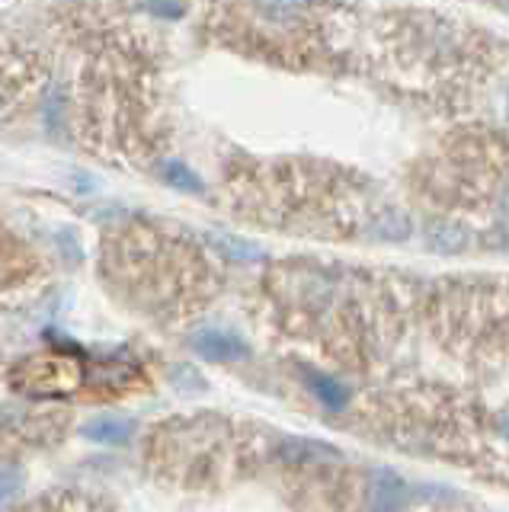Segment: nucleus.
<instances>
[{"instance_id":"obj_1","label":"nucleus","mask_w":509,"mask_h":512,"mask_svg":"<svg viewBox=\"0 0 509 512\" xmlns=\"http://www.w3.org/2000/svg\"><path fill=\"white\" fill-rule=\"evenodd\" d=\"M253 442L221 416H183L151 429L145 464L157 480L183 490L225 487L250 464Z\"/></svg>"},{"instance_id":"obj_2","label":"nucleus","mask_w":509,"mask_h":512,"mask_svg":"<svg viewBox=\"0 0 509 512\" xmlns=\"http://www.w3.org/2000/svg\"><path fill=\"white\" fill-rule=\"evenodd\" d=\"M84 362H77L61 352H49V356L26 359L13 368V388L29 397H65L74 394L84 384Z\"/></svg>"},{"instance_id":"obj_3","label":"nucleus","mask_w":509,"mask_h":512,"mask_svg":"<svg viewBox=\"0 0 509 512\" xmlns=\"http://www.w3.org/2000/svg\"><path fill=\"white\" fill-rule=\"evenodd\" d=\"M55 416H4L0 420V461H13V452L36 445L39 439L49 442L55 436Z\"/></svg>"},{"instance_id":"obj_4","label":"nucleus","mask_w":509,"mask_h":512,"mask_svg":"<svg viewBox=\"0 0 509 512\" xmlns=\"http://www.w3.org/2000/svg\"><path fill=\"white\" fill-rule=\"evenodd\" d=\"M13 512H113L103 500L90 493H77V490H55V493H45L36 496L33 503H26Z\"/></svg>"},{"instance_id":"obj_5","label":"nucleus","mask_w":509,"mask_h":512,"mask_svg":"<svg viewBox=\"0 0 509 512\" xmlns=\"http://www.w3.org/2000/svg\"><path fill=\"white\" fill-rule=\"evenodd\" d=\"M193 349L212 362H237L247 356V343L228 330H202L193 336Z\"/></svg>"},{"instance_id":"obj_6","label":"nucleus","mask_w":509,"mask_h":512,"mask_svg":"<svg viewBox=\"0 0 509 512\" xmlns=\"http://www.w3.org/2000/svg\"><path fill=\"white\" fill-rule=\"evenodd\" d=\"M84 436L90 442H109V445H122L132 439L135 423L125 420V416H97V420L84 423Z\"/></svg>"},{"instance_id":"obj_7","label":"nucleus","mask_w":509,"mask_h":512,"mask_svg":"<svg viewBox=\"0 0 509 512\" xmlns=\"http://www.w3.org/2000/svg\"><path fill=\"white\" fill-rule=\"evenodd\" d=\"M161 176L173 189H180V192H193V196H202V192H205V183L186 164H180V160H164Z\"/></svg>"},{"instance_id":"obj_8","label":"nucleus","mask_w":509,"mask_h":512,"mask_svg":"<svg viewBox=\"0 0 509 512\" xmlns=\"http://www.w3.org/2000/svg\"><path fill=\"white\" fill-rule=\"evenodd\" d=\"M26 487V474L17 461H0V512H4Z\"/></svg>"},{"instance_id":"obj_9","label":"nucleus","mask_w":509,"mask_h":512,"mask_svg":"<svg viewBox=\"0 0 509 512\" xmlns=\"http://www.w3.org/2000/svg\"><path fill=\"white\" fill-rule=\"evenodd\" d=\"M308 381H311L314 394L321 397L330 410H343V407H346V397H349V394H346V388H343L340 381H333V378H327V375H321V372H311Z\"/></svg>"},{"instance_id":"obj_10","label":"nucleus","mask_w":509,"mask_h":512,"mask_svg":"<svg viewBox=\"0 0 509 512\" xmlns=\"http://www.w3.org/2000/svg\"><path fill=\"white\" fill-rule=\"evenodd\" d=\"M148 10L151 13H161V16H173V20H177V16L183 13V7L173 4V0H154V4H148Z\"/></svg>"},{"instance_id":"obj_11","label":"nucleus","mask_w":509,"mask_h":512,"mask_svg":"<svg viewBox=\"0 0 509 512\" xmlns=\"http://www.w3.org/2000/svg\"><path fill=\"white\" fill-rule=\"evenodd\" d=\"M7 100H10V74L0 68V109L7 106Z\"/></svg>"}]
</instances>
